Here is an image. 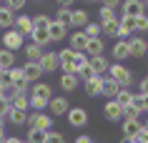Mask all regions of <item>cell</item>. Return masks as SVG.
Wrapping results in <instances>:
<instances>
[{
  "instance_id": "cell-40",
  "label": "cell",
  "mask_w": 148,
  "mask_h": 143,
  "mask_svg": "<svg viewBox=\"0 0 148 143\" xmlns=\"http://www.w3.org/2000/svg\"><path fill=\"white\" fill-rule=\"evenodd\" d=\"M75 75H78V80H88V78H93V75H95V73H93V68H90V65H83V68H80V70L78 73H75Z\"/></svg>"
},
{
  "instance_id": "cell-14",
  "label": "cell",
  "mask_w": 148,
  "mask_h": 143,
  "mask_svg": "<svg viewBox=\"0 0 148 143\" xmlns=\"http://www.w3.org/2000/svg\"><path fill=\"white\" fill-rule=\"evenodd\" d=\"M88 65L93 68L95 75H106V73H108V68H110V63H108V58H106V55H93V58H88Z\"/></svg>"
},
{
  "instance_id": "cell-35",
  "label": "cell",
  "mask_w": 148,
  "mask_h": 143,
  "mask_svg": "<svg viewBox=\"0 0 148 143\" xmlns=\"http://www.w3.org/2000/svg\"><path fill=\"white\" fill-rule=\"evenodd\" d=\"M98 18H101V25H103V23H113V20H118L116 10H108V8H101V13H98Z\"/></svg>"
},
{
  "instance_id": "cell-5",
  "label": "cell",
  "mask_w": 148,
  "mask_h": 143,
  "mask_svg": "<svg viewBox=\"0 0 148 143\" xmlns=\"http://www.w3.org/2000/svg\"><path fill=\"white\" fill-rule=\"evenodd\" d=\"M40 70L43 73H55L58 68H60V60H58V53H53V50H45L43 53V58L38 60Z\"/></svg>"
},
{
  "instance_id": "cell-27",
  "label": "cell",
  "mask_w": 148,
  "mask_h": 143,
  "mask_svg": "<svg viewBox=\"0 0 148 143\" xmlns=\"http://www.w3.org/2000/svg\"><path fill=\"white\" fill-rule=\"evenodd\" d=\"M10 108H20V111H28V108H30L28 93H15L13 98H10Z\"/></svg>"
},
{
  "instance_id": "cell-33",
  "label": "cell",
  "mask_w": 148,
  "mask_h": 143,
  "mask_svg": "<svg viewBox=\"0 0 148 143\" xmlns=\"http://www.w3.org/2000/svg\"><path fill=\"white\" fill-rule=\"evenodd\" d=\"M101 33H103V35H110V38H118V20H113V23H103L101 25Z\"/></svg>"
},
{
  "instance_id": "cell-31",
  "label": "cell",
  "mask_w": 148,
  "mask_h": 143,
  "mask_svg": "<svg viewBox=\"0 0 148 143\" xmlns=\"http://www.w3.org/2000/svg\"><path fill=\"white\" fill-rule=\"evenodd\" d=\"M83 33H86V38H101L103 33H101V23H88L86 28H83Z\"/></svg>"
},
{
  "instance_id": "cell-16",
  "label": "cell",
  "mask_w": 148,
  "mask_h": 143,
  "mask_svg": "<svg viewBox=\"0 0 148 143\" xmlns=\"http://www.w3.org/2000/svg\"><path fill=\"white\" fill-rule=\"evenodd\" d=\"M88 58H93V55H103L106 53V43H103V38H90L86 43V50H83Z\"/></svg>"
},
{
  "instance_id": "cell-28",
  "label": "cell",
  "mask_w": 148,
  "mask_h": 143,
  "mask_svg": "<svg viewBox=\"0 0 148 143\" xmlns=\"http://www.w3.org/2000/svg\"><path fill=\"white\" fill-rule=\"evenodd\" d=\"M43 53H45V50H43L40 45H35V43L25 45V55H28V60H30V63H38L40 58H43Z\"/></svg>"
},
{
  "instance_id": "cell-21",
  "label": "cell",
  "mask_w": 148,
  "mask_h": 143,
  "mask_svg": "<svg viewBox=\"0 0 148 143\" xmlns=\"http://www.w3.org/2000/svg\"><path fill=\"white\" fill-rule=\"evenodd\" d=\"M78 86H80V80H78L75 73H63V75H60V88L65 90V93H73Z\"/></svg>"
},
{
  "instance_id": "cell-13",
  "label": "cell",
  "mask_w": 148,
  "mask_h": 143,
  "mask_svg": "<svg viewBox=\"0 0 148 143\" xmlns=\"http://www.w3.org/2000/svg\"><path fill=\"white\" fill-rule=\"evenodd\" d=\"M68 40H70V50H75V53H83L86 50V43H88V38H86V33L83 30H73L68 35Z\"/></svg>"
},
{
  "instance_id": "cell-57",
  "label": "cell",
  "mask_w": 148,
  "mask_h": 143,
  "mask_svg": "<svg viewBox=\"0 0 148 143\" xmlns=\"http://www.w3.org/2000/svg\"><path fill=\"white\" fill-rule=\"evenodd\" d=\"M38 3H40V0H38Z\"/></svg>"
},
{
  "instance_id": "cell-47",
  "label": "cell",
  "mask_w": 148,
  "mask_h": 143,
  "mask_svg": "<svg viewBox=\"0 0 148 143\" xmlns=\"http://www.w3.org/2000/svg\"><path fill=\"white\" fill-rule=\"evenodd\" d=\"M75 143H95V141L90 138V135H78V138H75Z\"/></svg>"
},
{
  "instance_id": "cell-22",
  "label": "cell",
  "mask_w": 148,
  "mask_h": 143,
  "mask_svg": "<svg viewBox=\"0 0 148 143\" xmlns=\"http://www.w3.org/2000/svg\"><path fill=\"white\" fill-rule=\"evenodd\" d=\"M13 25H15V13L10 8H5V5H0V28L10 30Z\"/></svg>"
},
{
  "instance_id": "cell-24",
  "label": "cell",
  "mask_w": 148,
  "mask_h": 143,
  "mask_svg": "<svg viewBox=\"0 0 148 143\" xmlns=\"http://www.w3.org/2000/svg\"><path fill=\"white\" fill-rule=\"evenodd\" d=\"M5 118H8L13 126H25V120H28V111H20V108H10Z\"/></svg>"
},
{
  "instance_id": "cell-4",
  "label": "cell",
  "mask_w": 148,
  "mask_h": 143,
  "mask_svg": "<svg viewBox=\"0 0 148 143\" xmlns=\"http://www.w3.org/2000/svg\"><path fill=\"white\" fill-rule=\"evenodd\" d=\"M65 116H68V123H70L73 128H86V126H88V111H86V108H80V105L70 108Z\"/></svg>"
},
{
  "instance_id": "cell-39",
  "label": "cell",
  "mask_w": 148,
  "mask_h": 143,
  "mask_svg": "<svg viewBox=\"0 0 148 143\" xmlns=\"http://www.w3.org/2000/svg\"><path fill=\"white\" fill-rule=\"evenodd\" d=\"M55 20H58V23H63V25H68V23H70V8H58Z\"/></svg>"
},
{
  "instance_id": "cell-17",
  "label": "cell",
  "mask_w": 148,
  "mask_h": 143,
  "mask_svg": "<svg viewBox=\"0 0 148 143\" xmlns=\"http://www.w3.org/2000/svg\"><path fill=\"white\" fill-rule=\"evenodd\" d=\"M138 131H140V120L138 118H123V138L125 141H133Z\"/></svg>"
},
{
  "instance_id": "cell-43",
  "label": "cell",
  "mask_w": 148,
  "mask_h": 143,
  "mask_svg": "<svg viewBox=\"0 0 148 143\" xmlns=\"http://www.w3.org/2000/svg\"><path fill=\"white\" fill-rule=\"evenodd\" d=\"M8 111H10V101L0 95V118H5V116H8Z\"/></svg>"
},
{
  "instance_id": "cell-2",
  "label": "cell",
  "mask_w": 148,
  "mask_h": 143,
  "mask_svg": "<svg viewBox=\"0 0 148 143\" xmlns=\"http://www.w3.org/2000/svg\"><path fill=\"white\" fill-rule=\"evenodd\" d=\"M108 78L116 80L121 88H131V86H133V70H131V68H125L123 63H110Z\"/></svg>"
},
{
  "instance_id": "cell-42",
  "label": "cell",
  "mask_w": 148,
  "mask_h": 143,
  "mask_svg": "<svg viewBox=\"0 0 148 143\" xmlns=\"http://www.w3.org/2000/svg\"><path fill=\"white\" fill-rule=\"evenodd\" d=\"M86 63H88V55H86V53H75V60H73V65H75V73H78Z\"/></svg>"
},
{
  "instance_id": "cell-36",
  "label": "cell",
  "mask_w": 148,
  "mask_h": 143,
  "mask_svg": "<svg viewBox=\"0 0 148 143\" xmlns=\"http://www.w3.org/2000/svg\"><path fill=\"white\" fill-rule=\"evenodd\" d=\"M133 20H136V33H148V15L146 13L143 15H136Z\"/></svg>"
},
{
  "instance_id": "cell-7",
  "label": "cell",
  "mask_w": 148,
  "mask_h": 143,
  "mask_svg": "<svg viewBox=\"0 0 148 143\" xmlns=\"http://www.w3.org/2000/svg\"><path fill=\"white\" fill-rule=\"evenodd\" d=\"M48 111H50V116H65V113L70 111V103L65 95H55V98H50L48 101Z\"/></svg>"
},
{
  "instance_id": "cell-45",
  "label": "cell",
  "mask_w": 148,
  "mask_h": 143,
  "mask_svg": "<svg viewBox=\"0 0 148 143\" xmlns=\"http://www.w3.org/2000/svg\"><path fill=\"white\" fill-rule=\"evenodd\" d=\"M103 3V8H108V10H118V5H121V0H101Z\"/></svg>"
},
{
  "instance_id": "cell-6",
  "label": "cell",
  "mask_w": 148,
  "mask_h": 143,
  "mask_svg": "<svg viewBox=\"0 0 148 143\" xmlns=\"http://www.w3.org/2000/svg\"><path fill=\"white\" fill-rule=\"evenodd\" d=\"M128 50H131V58H143V55H148L146 38H140V35H131V38H128Z\"/></svg>"
},
{
  "instance_id": "cell-10",
  "label": "cell",
  "mask_w": 148,
  "mask_h": 143,
  "mask_svg": "<svg viewBox=\"0 0 148 143\" xmlns=\"http://www.w3.org/2000/svg\"><path fill=\"white\" fill-rule=\"evenodd\" d=\"M48 35H50V43H60L63 38H68V25L58 23V20H50V25H48Z\"/></svg>"
},
{
  "instance_id": "cell-32",
  "label": "cell",
  "mask_w": 148,
  "mask_h": 143,
  "mask_svg": "<svg viewBox=\"0 0 148 143\" xmlns=\"http://www.w3.org/2000/svg\"><path fill=\"white\" fill-rule=\"evenodd\" d=\"M133 105H136L138 111L146 113V108H148V95H146V93H133Z\"/></svg>"
},
{
  "instance_id": "cell-50",
  "label": "cell",
  "mask_w": 148,
  "mask_h": 143,
  "mask_svg": "<svg viewBox=\"0 0 148 143\" xmlns=\"http://www.w3.org/2000/svg\"><path fill=\"white\" fill-rule=\"evenodd\" d=\"M86 3H101V0H86Z\"/></svg>"
},
{
  "instance_id": "cell-26",
  "label": "cell",
  "mask_w": 148,
  "mask_h": 143,
  "mask_svg": "<svg viewBox=\"0 0 148 143\" xmlns=\"http://www.w3.org/2000/svg\"><path fill=\"white\" fill-rule=\"evenodd\" d=\"M0 68H5V70L15 68V53H13V50H5V48H0Z\"/></svg>"
},
{
  "instance_id": "cell-56",
  "label": "cell",
  "mask_w": 148,
  "mask_h": 143,
  "mask_svg": "<svg viewBox=\"0 0 148 143\" xmlns=\"http://www.w3.org/2000/svg\"><path fill=\"white\" fill-rule=\"evenodd\" d=\"M58 3H60V0H58Z\"/></svg>"
},
{
  "instance_id": "cell-8",
  "label": "cell",
  "mask_w": 148,
  "mask_h": 143,
  "mask_svg": "<svg viewBox=\"0 0 148 143\" xmlns=\"http://www.w3.org/2000/svg\"><path fill=\"white\" fill-rule=\"evenodd\" d=\"M88 23H90V15H88V10H83V8H75V10H70V23H68V28L83 30V28H86Z\"/></svg>"
},
{
  "instance_id": "cell-19",
  "label": "cell",
  "mask_w": 148,
  "mask_h": 143,
  "mask_svg": "<svg viewBox=\"0 0 148 143\" xmlns=\"http://www.w3.org/2000/svg\"><path fill=\"white\" fill-rule=\"evenodd\" d=\"M28 95H35V98H43V101H50L53 98V88L48 86V83H33V88H30V93Z\"/></svg>"
},
{
  "instance_id": "cell-49",
  "label": "cell",
  "mask_w": 148,
  "mask_h": 143,
  "mask_svg": "<svg viewBox=\"0 0 148 143\" xmlns=\"http://www.w3.org/2000/svg\"><path fill=\"white\" fill-rule=\"evenodd\" d=\"M140 126H143V128H146V131H148V120H146V123H140Z\"/></svg>"
},
{
  "instance_id": "cell-52",
  "label": "cell",
  "mask_w": 148,
  "mask_h": 143,
  "mask_svg": "<svg viewBox=\"0 0 148 143\" xmlns=\"http://www.w3.org/2000/svg\"><path fill=\"white\" fill-rule=\"evenodd\" d=\"M123 143H136V141H123Z\"/></svg>"
},
{
  "instance_id": "cell-29",
  "label": "cell",
  "mask_w": 148,
  "mask_h": 143,
  "mask_svg": "<svg viewBox=\"0 0 148 143\" xmlns=\"http://www.w3.org/2000/svg\"><path fill=\"white\" fill-rule=\"evenodd\" d=\"M30 38H33V43L40 45L43 50H45V45H50V35H48V30H33Z\"/></svg>"
},
{
  "instance_id": "cell-41",
  "label": "cell",
  "mask_w": 148,
  "mask_h": 143,
  "mask_svg": "<svg viewBox=\"0 0 148 143\" xmlns=\"http://www.w3.org/2000/svg\"><path fill=\"white\" fill-rule=\"evenodd\" d=\"M25 3H28V0H5V8H10L13 13H15V10H23L25 8Z\"/></svg>"
},
{
  "instance_id": "cell-12",
  "label": "cell",
  "mask_w": 148,
  "mask_h": 143,
  "mask_svg": "<svg viewBox=\"0 0 148 143\" xmlns=\"http://www.w3.org/2000/svg\"><path fill=\"white\" fill-rule=\"evenodd\" d=\"M83 88H86L88 98H98L101 95V88H103V75H93V78L83 80Z\"/></svg>"
},
{
  "instance_id": "cell-30",
  "label": "cell",
  "mask_w": 148,
  "mask_h": 143,
  "mask_svg": "<svg viewBox=\"0 0 148 143\" xmlns=\"http://www.w3.org/2000/svg\"><path fill=\"white\" fill-rule=\"evenodd\" d=\"M50 20H53L50 15H45V13H38V15L33 18V30H48Z\"/></svg>"
},
{
  "instance_id": "cell-23",
  "label": "cell",
  "mask_w": 148,
  "mask_h": 143,
  "mask_svg": "<svg viewBox=\"0 0 148 143\" xmlns=\"http://www.w3.org/2000/svg\"><path fill=\"white\" fill-rule=\"evenodd\" d=\"M118 90H121V86H118L116 80H110L108 75H103V88H101V95H108L110 101H113Z\"/></svg>"
},
{
  "instance_id": "cell-51",
  "label": "cell",
  "mask_w": 148,
  "mask_h": 143,
  "mask_svg": "<svg viewBox=\"0 0 148 143\" xmlns=\"http://www.w3.org/2000/svg\"><path fill=\"white\" fill-rule=\"evenodd\" d=\"M143 5H146V8H148V0H143Z\"/></svg>"
},
{
  "instance_id": "cell-3",
  "label": "cell",
  "mask_w": 148,
  "mask_h": 143,
  "mask_svg": "<svg viewBox=\"0 0 148 143\" xmlns=\"http://www.w3.org/2000/svg\"><path fill=\"white\" fill-rule=\"evenodd\" d=\"M3 48H5V50H13V53L20 50V48H23V35H20L15 28L5 30V33H3Z\"/></svg>"
},
{
  "instance_id": "cell-25",
  "label": "cell",
  "mask_w": 148,
  "mask_h": 143,
  "mask_svg": "<svg viewBox=\"0 0 148 143\" xmlns=\"http://www.w3.org/2000/svg\"><path fill=\"white\" fill-rule=\"evenodd\" d=\"M113 101H116L121 108L131 105V103H133V90H131V88H121V90L116 93V98H113Z\"/></svg>"
},
{
  "instance_id": "cell-37",
  "label": "cell",
  "mask_w": 148,
  "mask_h": 143,
  "mask_svg": "<svg viewBox=\"0 0 148 143\" xmlns=\"http://www.w3.org/2000/svg\"><path fill=\"white\" fill-rule=\"evenodd\" d=\"M45 143H65V133H60V131H48Z\"/></svg>"
},
{
  "instance_id": "cell-53",
  "label": "cell",
  "mask_w": 148,
  "mask_h": 143,
  "mask_svg": "<svg viewBox=\"0 0 148 143\" xmlns=\"http://www.w3.org/2000/svg\"><path fill=\"white\" fill-rule=\"evenodd\" d=\"M0 90H3V86H0Z\"/></svg>"
},
{
  "instance_id": "cell-20",
  "label": "cell",
  "mask_w": 148,
  "mask_h": 143,
  "mask_svg": "<svg viewBox=\"0 0 148 143\" xmlns=\"http://www.w3.org/2000/svg\"><path fill=\"white\" fill-rule=\"evenodd\" d=\"M23 75H25V80H28V83H38L40 75H43V70H40L38 63H30V60H28V63L23 65Z\"/></svg>"
},
{
  "instance_id": "cell-48",
  "label": "cell",
  "mask_w": 148,
  "mask_h": 143,
  "mask_svg": "<svg viewBox=\"0 0 148 143\" xmlns=\"http://www.w3.org/2000/svg\"><path fill=\"white\" fill-rule=\"evenodd\" d=\"M3 143H25V141H20L18 135H5V141H3Z\"/></svg>"
},
{
  "instance_id": "cell-9",
  "label": "cell",
  "mask_w": 148,
  "mask_h": 143,
  "mask_svg": "<svg viewBox=\"0 0 148 143\" xmlns=\"http://www.w3.org/2000/svg\"><path fill=\"white\" fill-rule=\"evenodd\" d=\"M121 13L128 18H136V15L146 13V5H143V0H123L121 3Z\"/></svg>"
},
{
  "instance_id": "cell-11",
  "label": "cell",
  "mask_w": 148,
  "mask_h": 143,
  "mask_svg": "<svg viewBox=\"0 0 148 143\" xmlns=\"http://www.w3.org/2000/svg\"><path fill=\"white\" fill-rule=\"evenodd\" d=\"M110 55L116 58V63H123L131 58V50H128V40H116L113 48H110Z\"/></svg>"
},
{
  "instance_id": "cell-54",
  "label": "cell",
  "mask_w": 148,
  "mask_h": 143,
  "mask_svg": "<svg viewBox=\"0 0 148 143\" xmlns=\"http://www.w3.org/2000/svg\"><path fill=\"white\" fill-rule=\"evenodd\" d=\"M146 45H148V40H146Z\"/></svg>"
},
{
  "instance_id": "cell-1",
  "label": "cell",
  "mask_w": 148,
  "mask_h": 143,
  "mask_svg": "<svg viewBox=\"0 0 148 143\" xmlns=\"http://www.w3.org/2000/svg\"><path fill=\"white\" fill-rule=\"evenodd\" d=\"M25 126H28V131H53V116L45 111H33L28 113V120H25Z\"/></svg>"
},
{
  "instance_id": "cell-34",
  "label": "cell",
  "mask_w": 148,
  "mask_h": 143,
  "mask_svg": "<svg viewBox=\"0 0 148 143\" xmlns=\"http://www.w3.org/2000/svg\"><path fill=\"white\" fill-rule=\"evenodd\" d=\"M25 143H45V131H28Z\"/></svg>"
},
{
  "instance_id": "cell-18",
  "label": "cell",
  "mask_w": 148,
  "mask_h": 143,
  "mask_svg": "<svg viewBox=\"0 0 148 143\" xmlns=\"http://www.w3.org/2000/svg\"><path fill=\"white\" fill-rule=\"evenodd\" d=\"M13 28H15L23 38H25V35H30V33H33V18L30 15H15V25H13Z\"/></svg>"
},
{
  "instance_id": "cell-15",
  "label": "cell",
  "mask_w": 148,
  "mask_h": 143,
  "mask_svg": "<svg viewBox=\"0 0 148 143\" xmlns=\"http://www.w3.org/2000/svg\"><path fill=\"white\" fill-rule=\"evenodd\" d=\"M103 113H106V120H110V123H116V120L123 118V108L116 101H108V103L103 105Z\"/></svg>"
},
{
  "instance_id": "cell-44",
  "label": "cell",
  "mask_w": 148,
  "mask_h": 143,
  "mask_svg": "<svg viewBox=\"0 0 148 143\" xmlns=\"http://www.w3.org/2000/svg\"><path fill=\"white\" fill-rule=\"evenodd\" d=\"M133 141H136V143H148V131L140 126V131L136 133V138H133Z\"/></svg>"
},
{
  "instance_id": "cell-38",
  "label": "cell",
  "mask_w": 148,
  "mask_h": 143,
  "mask_svg": "<svg viewBox=\"0 0 148 143\" xmlns=\"http://www.w3.org/2000/svg\"><path fill=\"white\" fill-rule=\"evenodd\" d=\"M140 116H143V111H138V108H136L133 103L123 108V118H138V120H140Z\"/></svg>"
},
{
  "instance_id": "cell-46",
  "label": "cell",
  "mask_w": 148,
  "mask_h": 143,
  "mask_svg": "<svg viewBox=\"0 0 148 143\" xmlns=\"http://www.w3.org/2000/svg\"><path fill=\"white\" fill-rule=\"evenodd\" d=\"M138 93H146V95H148V78H143V80H140V86H138Z\"/></svg>"
},
{
  "instance_id": "cell-55",
  "label": "cell",
  "mask_w": 148,
  "mask_h": 143,
  "mask_svg": "<svg viewBox=\"0 0 148 143\" xmlns=\"http://www.w3.org/2000/svg\"><path fill=\"white\" fill-rule=\"evenodd\" d=\"M146 113H148V108H146Z\"/></svg>"
}]
</instances>
